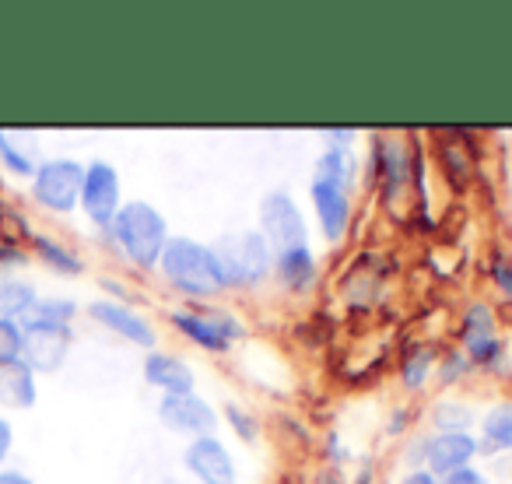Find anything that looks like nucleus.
Returning <instances> with one entry per match:
<instances>
[{
	"label": "nucleus",
	"mask_w": 512,
	"mask_h": 484,
	"mask_svg": "<svg viewBox=\"0 0 512 484\" xmlns=\"http://www.w3.org/2000/svg\"><path fill=\"white\" fill-rule=\"evenodd\" d=\"M351 179H355V158L348 144H330L320 155L309 183V200H313L316 221L327 242H337L348 232L351 221Z\"/></svg>",
	"instance_id": "obj_1"
},
{
	"label": "nucleus",
	"mask_w": 512,
	"mask_h": 484,
	"mask_svg": "<svg viewBox=\"0 0 512 484\" xmlns=\"http://www.w3.org/2000/svg\"><path fill=\"white\" fill-rule=\"evenodd\" d=\"M158 271H162V278L169 281L179 295H186V299L211 302L228 288L214 250L207 242L190 239V235H172V239L165 242Z\"/></svg>",
	"instance_id": "obj_2"
},
{
	"label": "nucleus",
	"mask_w": 512,
	"mask_h": 484,
	"mask_svg": "<svg viewBox=\"0 0 512 484\" xmlns=\"http://www.w3.org/2000/svg\"><path fill=\"white\" fill-rule=\"evenodd\" d=\"M106 232L113 235V242L120 246V253L130 264L148 267V271L158 267L165 242L172 239L165 214L155 204H148V200H127Z\"/></svg>",
	"instance_id": "obj_3"
},
{
	"label": "nucleus",
	"mask_w": 512,
	"mask_h": 484,
	"mask_svg": "<svg viewBox=\"0 0 512 484\" xmlns=\"http://www.w3.org/2000/svg\"><path fill=\"white\" fill-rule=\"evenodd\" d=\"M228 288H256L274 274V250L260 228H239L211 246Z\"/></svg>",
	"instance_id": "obj_4"
},
{
	"label": "nucleus",
	"mask_w": 512,
	"mask_h": 484,
	"mask_svg": "<svg viewBox=\"0 0 512 484\" xmlns=\"http://www.w3.org/2000/svg\"><path fill=\"white\" fill-rule=\"evenodd\" d=\"M169 323L186 337V341H193L197 348H204V351H214V355L228 351L235 337L246 334V327H242L239 316H235L232 309H221V306L172 309Z\"/></svg>",
	"instance_id": "obj_5"
},
{
	"label": "nucleus",
	"mask_w": 512,
	"mask_h": 484,
	"mask_svg": "<svg viewBox=\"0 0 512 484\" xmlns=\"http://www.w3.org/2000/svg\"><path fill=\"white\" fill-rule=\"evenodd\" d=\"M81 186H85V165L74 162V158H50V162L36 165L32 197L46 211L71 214L81 204Z\"/></svg>",
	"instance_id": "obj_6"
},
{
	"label": "nucleus",
	"mask_w": 512,
	"mask_h": 484,
	"mask_svg": "<svg viewBox=\"0 0 512 484\" xmlns=\"http://www.w3.org/2000/svg\"><path fill=\"white\" fill-rule=\"evenodd\" d=\"M460 344L463 358L477 369L495 372L505 362V341L495 327V313L488 302H470L467 313L460 316Z\"/></svg>",
	"instance_id": "obj_7"
},
{
	"label": "nucleus",
	"mask_w": 512,
	"mask_h": 484,
	"mask_svg": "<svg viewBox=\"0 0 512 484\" xmlns=\"http://www.w3.org/2000/svg\"><path fill=\"white\" fill-rule=\"evenodd\" d=\"M260 232H264V239L271 242L274 253H288V250L309 246L306 218H302L292 193H285V190H274L260 200Z\"/></svg>",
	"instance_id": "obj_8"
},
{
	"label": "nucleus",
	"mask_w": 512,
	"mask_h": 484,
	"mask_svg": "<svg viewBox=\"0 0 512 484\" xmlns=\"http://www.w3.org/2000/svg\"><path fill=\"white\" fill-rule=\"evenodd\" d=\"M123 207V190H120V172L109 162L95 158L85 165V186H81V211L88 214V221L99 228H109L113 218Z\"/></svg>",
	"instance_id": "obj_9"
},
{
	"label": "nucleus",
	"mask_w": 512,
	"mask_h": 484,
	"mask_svg": "<svg viewBox=\"0 0 512 484\" xmlns=\"http://www.w3.org/2000/svg\"><path fill=\"white\" fill-rule=\"evenodd\" d=\"M158 421H162L169 432L186 435V439H204V435H214L218 428V414L197 393H172V397H162L158 404Z\"/></svg>",
	"instance_id": "obj_10"
},
{
	"label": "nucleus",
	"mask_w": 512,
	"mask_h": 484,
	"mask_svg": "<svg viewBox=\"0 0 512 484\" xmlns=\"http://www.w3.org/2000/svg\"><path fill=\"white\" fill-rule=\"evenodd\" d=\"M183 463L197 484H235V460L228 453V446L218 435H204V439H190L183 453Z\"/></svg>",
	"instance_id": "obj_11"
},
{
	"label": "nucleus",
	"mask_w": 512,
	"mask_h": 484,
	"mask_svg": "<svg viewBox=\"0 0 512 484\" xmlns=\"http://www.w3.org/2000/svg\"><path fill=\"white\" fill-rule=\"evenodd\" d=\"M88 316H92L95 323H102L106 330H113L116 337H123V341L137 344V348H155V327H151L148 316H141L134 306H127V302H116V299H99L88 306Z\"/></svg>",
	"instance_id": "obj_12"
},
{
	"label": "nucleus",
	"mask_w": 512,
	"mask_h": 484,
	"mask_svg": "<svg viewBox=\"0 0 512 484\" xmlns=\"http://www.w3.org/2000/svg\"><path fill=\"white\" fill-rule=\"evenodd\" d=\"M474 456H481V446H477V439L470 432H439L425 442V470L439 477V481L470 467Z\"/></svg>",
	"instance_id": "obj_13"
},
{
	"label": "nucleus",
	"mask_w": 512,
	"mask_h": 484,
	"mask_svg": "<svg viewBox=\"0 0 512 484\" xmlns=\"http://www.w3.org/2000/svg\"><path fill=\"white\" fill-rule=\"evenodd\" d=\"M25 348L22 362L32 372H57L71 351V327H22Z\"/></svg>",
	"instance_id": "obj_14"
},
{
	"label": "nucleus",
	"mask_w": 512,
	"mask_h": 484,
	"mask_svg": "<svg viewBox=\"0 0 512 484\" xmlns=\"http://www.w3.org/2000/svg\"><path fill=\"white\" fill-rule=\"evenodd\" d=\"M372 162H376V183L383 190V200L393 204L400 197V190L411 179V158H407V144L390 141V137H379L376 148H372Z\"/></svg>",
	"instance_id": "obj_15"
},
{
	"label": "nucleus",
	"mask_w": 512,
	"mask_h": 484,
	"mask_svg": "<svg viewBox=\"0 0 512 484\" xmlns=\"http://www.w3.org/2000/svg\"><path fill=\"white\" fill-rule=\"evenodd\" d=\"M144 379L155 390H162L165 397H172V393H193V386H197V376H193L190 365L183 358L169 355V351H148V358H144Z\"/></svg>",
	"instance_id": "obj_16"
},
{
	"label": "nucleus",
	"mask_w": 512,
	"mask_h": 484,
	"mask_svg": "<svg viewBox=\"0 0 512 484\" xmlns=\"http://www.w3.org/2000/svg\"><path fill=\"white\" fill-rule=\"evenodd\" d=\"M274 274H278V281L288 288V292H309V288L316 285V274H320L313 246L274 253Z\"/></svg>",
	"instance_id": "obj_17"
},
{
	"label": "nucleus",
	"mask_w": 512,
	"mask_h": 484,
	"mask_svg": "<svg viewBox=\"0 0 512 484\" xmlns=\"http://www.w3.org/2000/svg\"><path fill=\"white\" fill-rule=\"evenodd\" d=\"M0 404L4 407H32L36 404V372L18 362L0 365Z\"/></svg>",
	"instance_id": "obj_18"
},
{
	"label": "nucleus",
	"mask_w": 512,
	"mask_h": 484,
	"mask_svg": "<svg viewBox=\"0 0 512 484\" xmlns=\"http://www.w3.org/2000/svg\"><path fill=\"white\" fill-rule=\"evenodd\" d=\"M484 456H498L512 449V400L498 404L495 411H488V418L481 421V439H477Z\"/></svg>",
	"instance_id": "obj_19"
},
{
	"label": "nucleus",
	"mask_w": 512,
	"mask_h": 484,
	"mask_svg": "<svg viewBox=\"0 0 512 484\" xmlns=\"http://www.w3.org/2000/svg\"><path fill=\"white\" fill-rule=\"evenodd\" d=\"M78 306L71 299H36V306L22 316V327H71Z\"/></svg>",
	"instance_id": "obj_20"
},
{
	"label": "nucleus",
	"mask_w": 512,
	"mask_h": 484,
	"mask_svg": "<svg viewBox=\"0 0 512 484\" xmlns=\"http://www.w3.org/2000/svg\"><path fill=\"white\" fill-rule=\"evenodd\" d=\"M36 299V288L25 281H0V320H22Z\"/></svg>",
	"instance_id": "obj_21"
},
{
	"label": "nucleus",
	"mask_w": 512,
	"mask_h": 484,
	"mask_svg": "<svg viewBox=\"0 0 512 484\" xmlns=\"http://www.w3.org/2000/svg\"><path fill=\"white\" fill-rule=\"evenodd\" d=\"M32 246H36V253L53 267V271H60V274H81L85 271V264H81L78 253L67 250L64 242L50 239V235H32Z\"/></svg>",
	"instance_id": "obj_22"
},
{
	"label": "nucleus",
	"mask_w": 512,
	"mask_h": 484,
	"mask_svg": "<svg viewBox=\"0 0 512 484\" xmlns=\"http://www.w3.org/2000/svg\"><path fill=\"white\" fill-rule=\"evenodd\" d=\"M435 372V348H414L404 355V362H400V383H404V390H421L425 386V379Z\"/></svg>",
	"instance_id": "obj_23"
},
{
	"label": "nucleus",
	"mask_w": 512,
	"mask_h": 484,
	"mask_svg": "<svg viewBox=\"0 0 512 484\" xmlns=\"http://www.w3.org/2000/svg\"><path fill=\"white\" fill-rule=\"evenodd\" d=\"M432 421L439 432H470L474 425V411L460 400H442L439 407L432 411Z\"/></svg>",
	"instance_id": "obj_24"
},
{
	"label": "nucleus",
	"mask_w": 512,
	"mask_h": 484,
	"mask_svg": "<svg viewBox=\"0 0 512 484\" xmlns=\"http://www.w3.org/2000/svg\"><path fill=\"white\" fill-rule=\"evenodd\" d=\"M25 348V330L18 320H0V365L18 362Z\"/></svg>",
	"instance_id": "obj_25"
},
{
	"label": "nucleus",
	"mask_w": 512,
	"mask_h": 484,
	"mask_svg": "<svg viewBox=\"0 0 512 484\" xmlns=\"http://www.w3.org/2000/svg\"><path fill=\"white\" fill-rule=\"evenodd\" d=\"M439 155H442V169L453 176V183H467L470 179V162H467V151L460 148V144H442L439 148Z\"/></svg>",
	"instance_id": "obj_26"
},
{
	"label": "nucleus",
	"mask_w": 512,
	"mask_h": 484,
	"mask_svg": "<svg viewBox=\"0 0 512 484\" xmlns=\"http://www.w3.org/2000/svg\"><path fill=\"white\" fill-rule=\"evenodd\" d=\"M0 162L8 165V172H15V176H36V165H32V158L25 155V151H18L15 144L8 141V134L0 130Z\"/></svg>",
	"instance_id": "obj_27"
},
{
	"label": "nucleus",
	"mask_w": 512,
	"mask_h": 484,
	"mask_svg": "<svg viewBox=\"0 0 512 484\" xmlns=\"http://www.w3.org/2000/svg\"><path fill=\"white\" fill-rule=\"evenodd\" d=\"M488 278L495 281V288L505 299H512V260L509 257H502V253L488 257Z\"/></svg>",
	"instance_id": "obj_28"
},
{
	"label": "nucleus",
	"mask_w": 512,
	"mask_h": 484,
	"mask_svg": "<svg viewBox=\"0 0 512 484\" xmlns=\"http://www.w3.org/2000/svg\"><path fill=\"white\" fill-rule=\"evenodd\" d=\"M225 418H228V425L235 428V435H239V439L253 442L256 435H260V428H256V418H249V414L242 411V407L228 404V407H225Z\"/></svg>",
	"instance_id": "obj_29"
},
{
	"label": "nucleus",
	"mask_w": 512,
	"mask_h": 484,
	"mask_svg": "<svg viewBox=\"0 0 512 484\" xmlns=\"http://www.w3.org/2000/svg\"><path fill=\"white\" fill-rule=\"evenodd\" d=\"M470 369V362L463 358V351H449L446 358H442V369H439V379L442 383H456V379H463Z\"/></svg>",
	"instance_id": "obj_30"
},
{
	"label": "nucleus",
	"mask_w": 512,
	"mask_h": 484,
	"mask_svg": "<svg viewBox=\"0 0 512 484\" xmlns=\"http://www.w3.org/2000/svg\"><path fill=\"white\" fill-rule=\"evenodd\" d=\"M442 484H491V481H488V474H481V470L470 463V467H463V470H456V474L442 477Z\"/></svg>",
	"instance_id": "obj_31"
},
{
	"label": "nucleus",
	"mask_w": 512,
	"mask_h": 484,
	"mask_svg": "<svg viewBox=\"0 0 512 484\" xmlns=\"http://www.w3.org/2000/svg\"><path fill=\"white\" fill-rule=\"evenodd\" d=\"M400 484H442V481L435 474H428L425 467H418V470H411V474L400 477Z\"/></svg>",
	"instance_id": "obj_32"
},
{
	"label": "nucleus",
	"mask_w": 512,
	"mask_h": 484,
	"mask_svg": "<svg viewBox=\"0 0 512 484\" xmlns=\"http://www.w3.org/2000/svg\"><path fill=\"white\" fill-rule=\"evenodd\" d=\"M22 260H25V253L18 250V246H11V242L0 246V264H22Z\"/></svg>",
	"instance_id": "obj_33"
},
{
	"label": "nucleus",
	"mask_w": 512,
	"mask_h": 484,
	"mask_svg": "<svg viewBox=\"0 0 512 484\" xmlns=\"http://www.w3.org/2000/svg\"><path fill=\"white\" fill-rule=\"evenodd\" d=\"M11 439H15V435H11V425L0 418V463H4V456L11 453Z\"/></svg>",
	"instance_id": "obj_34"
},
{
	"label": "nucleus",
	"mask_w": 512,
	"mask_h": 484,
	"mask_svg": "<svg viewBox=\"0 0 512 484\" xmlns=\"http://www.w3.org/2000/svg\"><path fill=\"white\" fill-rule=\"evenodd\" d=\"M0 484H32V477L22 470H0Z\"/></svg>",
	"instance_id": "obj_35"
}]
</instances>
